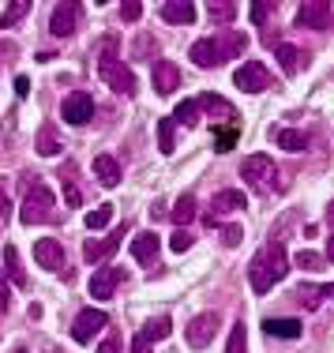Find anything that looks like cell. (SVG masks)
Here are the masks:
<instances>
[{
    "mask_svg": "<svg viewBox=\"0 0 334 353\" xmlns=\"http://www.w3.org/2000/svg\"><path fill=\"white\" fill-rule=\"evenodd\" d=\"M271 12H274V4H252V23H255V27H263V23L271 19Z\"/></svg>",
    "mask_w": 334,
    "mask_h": 353,
    "instance_id": "60d3db41",
    "label": "cell"
},
{
    "mask_svg": "<svg viewBox=\"0 0 334 353\" xmlns=\"http://www.w3.org/2000/svg\"><path fill=\"white\" fill-rule=\"evenodd\" d=\"M237 139H240V128H237V124H229V128H225V124H218V128H214V150H218V154L233 150V147H237Z\"/></svg>",
    "mask_w": 334,
    "mask_h": 353,
    "instance_id": "4316f807",
    "label": "cell"
},
{
    "mask_svg": "<svg viewBox=\"0 0 334 353\" xmlns=\"http://www.w3.org/2000/svg\"><path fill=\"white\" fill-rule=\"evenodd\" d=\"M233 87H240L244 94H263V90L271 87V72H267L260 61H244L233 72Z\"/></svg>",
    "mask_w": 334,
    "mask_h": 353,
    "instance_id": "8992f818",
    "label": "cell"
},
{
    "mask_svg": "<svg viewBox=\"0 0 334 353\" xmlns=\"http://www.w3.org/2000/svg\"><path fill=\"white\" fill-rule=\"evenodd\" d=\"M169 331H173V319H169V316H154V319H147V323L139 327L136 342H132V353H150V346H154V342L169 339Z\"/></svg>",
    "mask_w": 334,
    "mask_h": 353,
    "instance_id": "52a82bcc",
    "label": "cell"
},
{
    "mask_svg": "<svg viewBox=\"0 0 334 353\" xmlns=\"http://www.w3.org/2000/svg\"><path fill=\"white\" fill-rule=\"evenodd\" d=\"M158 15H162L165 23H177V27H191L196 23V4H188V0H169V4L158 8Z\"/></svg>",
    "mask_w": 334,
    "mask_h": 353,
    "instance_id": "e0dca14e",
    "label": "cell"
},
{
    "mask_svg": "<svg viewBox=\"0 0 334 353\" xmlns=\"http://www.w3.org/2000/svg\"><path fill=\"white\" fill-rule=\"evenodd\" d=\"M49 207H53V188L41 181H30L27 184V196L19 203V222L23 225H38V222H49Z\"/></svg>",
    "mask_w": 334,
    "mask_h": 353,
    "instance_id": "277c9868",
    "label": "cell"
},
{
    "mask_svg": "<svg viewBox=\"0 0 334 353\" xmlns=\"http://www.w3.org/2000/svg\"><path fill=\"white\" fill-rule=\"evenodd\" d=\"M199 117H203V109H199L196 98H188V102H180L177 109H173V121L185 124V128H199Z\"/></svg>",
    "mask_w": 334,
    "mask_h": 353,
    "instance_id": "d4e9b609",
    "label": "cell"
},
{
    "mask_svg": "<svg viewBox=\"0 0 334 353\" xmlns=\"http://www.w3.org/2000/svg\"><path fill=\"white\" fill-rule=\"evenodd\" d=\"M240 176H244L252 188L260 192H278V170H274V162L267 154H248L244 162H240Z\"/></svg>",
    "mask_w": 334,
    "mask_h": 353,
    "instance_id": "5b68a950",
    "label": "cell"
},
{
    "mask_svg": "<svg viewBox=\"0 0 334 353\" xmlns=\"http://www.w3.org/2000/svg\"><path fill=\"white\" fill-rule=\"evenodd\" d=\"M8 301H12V297H8V285H4V279H0V312L8 308Z\"/></svg>",
    "mask_w": 334,
    "mask_h": 353,
    "instance_id": "ee69618b",
    "label": "cell"
},
{
    "mask_svg": "<svg viewBox=\"0 0 334 353\" xmlns=\"http://www.w3.org/2000/svg\"><path fill=\"white\" fill-rule=\"evenodd\" d=\"M27 12H30L27 0H15V4H8V8H4V15H0V27H15V23H19Z\"/></svg>",
    "mask_w": 334,
    "mask_h": 353,
    "instance_id": "d6a6232c",
    "label": "cell"
},
{
    "mask_svg": "<svg viewBox=\"0 0 334 353\" xmlns=\"http://www.w3.org/2000/svg\"><path fill=\"white\" fill-rule=\"evenodd\" d=\"M61 117L75 128H83V124H90V117H94V98L87 94V90H75L61 102Z\"/></svg>",
    "mask_w": 334,
    "mask_h": 353,
    "instance_id": "ba28073f",
    "label": "cell"
},
{
    "mask_svg": "<svg viewBox=\"0 0 334 353\" xmlns=\"http://www.w3.org/2000/svg\"><path fill=\"white\" fill-rule=\"evenodd\" d=\"M169 248H173V252H188V248H191V233L177 230V233L169 237Z\"/></svg>",
    "mask_w": 334,
    "mask_h": 353,
    "instance_id": "ab89813d",
    "label": "cell"
},
{
    "mask_svg": "<svg viewBox=\"0 0 334 353\" xmlns=\"http://www.w3.org/2000/svg\"><path fill=\"white\" fill-rule=\"evenodd\" d=\"M139 15H143V4H139V0H124L121 4V19L124 23H139Z\"/></svg>",
    "mask_w": 334,
    "mask_h": 353,
    "instance_id": "74e56055",
    "label": "cell"
},
{
    "mask_svg": "<svg viewBox=\"0 0 334 353\" xmlns=\"http://www.w3.org/2000/svg\"><path fill=\"white\" fill-rule=\"evenodd\" d=\"M331 27H334V23H331Z\"/></svg>",
    "mask_w": 334,
    "mask_h": 353,
    "instance_id": "c3c4849f",
    "label": "cell"
},
{
    "mask_svg": "<svg viewBox=\"0 0 334 353\" xmlns=\"http://www.w3.org/2000/svg\"><path fill=\"white\" fill-rule=\"evenodd\" d=\"M121 282H124V271H121V267H102V271H98L94 279H90V297L109 301Z\"/></svg>",
    "mask_w": 334,
    "mask_h": 353,
    "instance_id": "4fadbf2b",
    "label": "cell"
},
{
    "mask_svg": "<svg viewBox=\"0 0 334 353\" xmlns=\"http://www.w3.org/2000/svg\"><path fill=\"white\" fill-rule=\"evenodd\" d=\"M15 94H19V98L30 94V79H27V75H19V79H15Z\"/></svg>",
    "mask_w": 334,
    "mask_h": 353,
    "instance_id": "b9f144b4",
    "label": "cell"
},
{
    "mask_svg": "<svg viewBox=\"0 0 334 353\" xmlns=\"http://www.w3.org/2000/svg\"><path fill=\"white\" fill-rule=\"evenodd\" d=\"M214 331H218V312H203V316H196V319L188 323L185 339H188L191 350H203V346H211Z\"/></svg>",
    "mask_w": 334,
    "mask_h": 353,
    "instance_id": "30bf717a",
    "label": "cell"
},
{
    "mask_svg": "<svg viewBox=\"0 0 334 353\" xmlns=\"http://www.w3.org/2000/svg\"><path fill=\"white\" fill-rule=\"evenodd\" d=\"M222 241H225L229 248H237L240 241H244V230H240V225H225V230H222Z\"/></svg>",
    "mask_w": 334,
    "mask_h": 353,
    "instance_id": "f35d334b",
    "label": "cell"
},
{
    "mask_svg": "<svg viewBox=\"0 0 334 353\" xmlns=\"http://www.w3.org/2000/svg\"><path fill=\"white\" fill-rule=\"evenodd\" d=\"M113 53H116V38H109V46H105L102 61H98V75H102V83H109L116 94L132 98L136 94V75H132V68L124 61H116Z\"/></svg>",
    "mask_w": 334,
    "mask_h": 353,
    "instance_id": "3957f363",
    "label": "cell"
},
{
    "mask_svg": "<svg viewBox=\"0 0 334 353\" xmlns=\"http://www.w3.org/2000/svg\"><path fill=\"white\" fill-rule=\"evenodd\" d=\"M297 293L308 308H315L323 297H334V285H297Z\"/></svg>",
    "mask_w": 334,
    "mask_h": 353,
    "instance_id": "f546056e",
    "label": "cell"
},
{
    "mask_svg": "<svg viewBox=\"0 0 334 353\" xmlns=\"http://www.w3.org/2000/svg\"><path fill=\"white\" fill-rule=\"evenodd\" d=\"M61 181H64V199H68V207H79L83 203V192H79V184H75V176H72V165L61 173Z\"/></svg>",
    "mask_w": 334,
    "mask_h": 353,
    "instance_id": "836d02e7",
    "label": "cell"
},
{
    "mask_svg": "<svg viewBox=\"0 0 334 353\" xmlns=\"http://www.w3.org/2000/svg\"><path fill=\"white\" fill-rule=\"evenodd\" d=\"M207 15H211L214 23H233L237 19V4H222V0H211V4H207Z\"/></svg>",
    "mask_w": 334,
    "mask_h": 353,
    "instance_id": "4dcf8cb0",
    "label": "cell"
},
{
    "mask_svg": "<svg viewBox=\"0 0 334 353\" xmlns=\"http://www.w3.org/2000/svg\"><path fill=\"white\" fill-rule=\"evenodd\" d=\"M158 252H162V237L158 233H139L136 241H132V256H136V263L139 267H147V263H154L158 259Z\"/></svg>",
    "mask_w": 334,
    "mask_h": 353,
    "instance_id": "9a60e30c",
    "label": "cell"
},
{
    "mask_svg": "<svg viewBox=\"0 0 334 353\" xmlns=\"http://www.w3.org/2000/svg\"><path fill=\"white\" fill-rule=\"evenodd\" d=\"M191 218H196V196H191V192H185V196L173 203V222H177V225H188Z\"/></svg>",
    "mask_w": 334,
    "mask_h": 353,
    "instance_id": "f1b7e54d",
    "label": "cell"
},
{
    "mask_svg": "<svg viewBox=\"0 0 334 353\" xmlns=\"http://www.w3.org/2000/svg\"><path fill=\"white\" fill-rule=\"evenodd\" d=\"M297 27H304V30L331 27V4L327 0H308V4H300L297 8Z\"/></svg>",
    "mask_w": 334,
    "mask_h": 353,
    "instance_id": "8fae6325",
    "label": "cell"
},
{
    "mask_svg": "<svg viewBox=\"0 0 334 353\" xmlns=\"http://www.w3.org/2000/svg\"><path fill=\"white\" fill-rule=\"evenodd\" d=\"M121 237H124V225L116 233H109V237H102V241H87V245H83V259H87V263H98V259L113 256V252L121 248Z\"/></svg>",
    "mask_w": 334,
    "mask_h": 353,
    "instance_id": "2e32d148",
    "label": "cell"
},
{
    "mask_svg": "<svg viewBox=\"0 0 334 353\" xmlns=\"http://www.w3.org/2000/svg\"><path fill=\"white\" fill-rule=\"evenodd\" d=\"M278 147L289 150V154H300V150H308V136L297 128H286V132H278Z\"/></svg>",
    "mask_w": 334,
    "mask_h": 353,
    "instance_id": "83f0119b",
    "label": "cell"
},
{
    "mask_svg": "<svg viewBox=\"0 0 334 353\" xmlns=\"http://www.w3.org/2000/svg\"><path fill=\"white\" fill-rule=\"evenodd\" d=\"M196 102H199V109H207V113L222 117V121H225V117H229V121L237 117V109H233L229 102H225V98H218V94H199Z\"/></svg>",
    "mask_w": 334,
    "mask_h": 353,
    "instance_id": "484cf974",
    "label": "cell"
},
{
    "mask_svg": "<svg viewBox=\"0 0 334 353\" xmlns=\"http://www.w3.org/2000/svg\"><path fill=\"white\" fill-rule=\"evenodd\" d=\"M12 207H8V199H4V192H0V214H8Z\"/></svg>",
    "mask_w": 334,
    "mask_h": 353,
    "instance_id": "f6af8a7d",
    "label": "cell"
},
{
    "mask_svg": "<svg viewBox=\"0 0 334 353\" xmlns=\"http://www.w3.org/2000/svg\"><path fill=\"white\" fill-rule=\"evenodd\" d=\"M34 150H38L41 158H53V154H61V150H64V143H61V136H56L49 124H41V128H38V147H34Z\"/></svg>",
    "mask_w": 334,
    "mask_h": 353,
    "instance_id": "603a6c76",
    "label": "cell"
},
{
    "mask_svg": "<svg viewBox=\"0 0 334 353\" xmlns=\"http://www.w3.org/2000/svg\"><path fill=\"white\" fill-rule=\"evenodd\" d=\"M327 259H331V263H334V237L327 241Z\"/></svg>",
    "mask_w": 334,
    "mask_h": 353,
    "instance_id": "bcb514c9",
    "label": "cell"
},
{
    "mask_svg": "<svg viewBox=\"0 0 334 353\" xmlns=\"http://www.w3.org/2000/svg\"><path fill=\"white\" fill-rule=\"evenodd\" d=\"M83 222H87V230H105V225L113 222V207H94Z\"/></svg>",
    "mask_w": 334,
    "mask_h": 353,
    "instance_id": "e575fe53",
    "label": "cell"
},
{
    "mask_svg": "<svg viewBox=\"0 0 334 353\" xmlns=\"http://www.w3.org/2000/svg\"><path fill=\"white\" fill-rule=\"evenodd\" d=\"M327 222L334 225V203H331V211H327Z\"/></svg>",
    "mask_w": 334,
    "mask_h": 353,
    "instance_id": "7dc6e473",
    "label": "cell"
},
{
    "mask_svg": "<svg viewBox=\"0 0 334 353\" xmlns=\"http://www.w3.org/2000/svg\"><path fill=\"white\" fill-rule=\"evenodd\" d=\"M263 331L271 334V339H300V319H282V316H274V319H263Z\"/></svg>",
    "mask_w": 334,
    "mask_h": 353,
    "instance_id": "44dd1931",
    "label": "cell"
},
{
    "mask_svg": "<svg viewBox=\"0 0 334 353\" xmlns=\"http://www.w3.org/2000/svg\"><path fill=\"white\" fill-rule=\"evenodd\" d=\"M34 259H38V267H45V271H64V248H61V241L41 237L38 245H34Z\"/></svg>",
    "mask_w": 334,
    "mask_h": 353,
    "instance_id": "5bb4252c",
    "label": "cell"
},
{
    "mask_svg": "<svg viewBox=\"0 0 334 353\" xmlns=\"http://www.w3.org/2000/svg\"><path fill=\"white\" fill-rule=\"evenodd\" d=\"M98 353H121V342H116V334H113V339H109V342H105V346H102V350H98Z\"/></svg>",
    "mask_w": 334,
    "mask_h": 353,
    "instance_id": "7bdbcfd3",
    "label": "cell"
},
{
    "mask_svg": "<svg viewBox=\"0 0 334 353\" xmlns=\"http://www.w3.org/2000/svg\"><path fill=\"white\" fill-rule=\"evenodd\" d=\"M293 263L300 267V271H320V267H323V259L315 256V252H297V256H293Z\"/></svg>",
    "mask_w": 334,
    "mask_h": 353,
    "instance_id": "8d00e7d4",
    "label": "cell"
},
{
    "mask_svg": "<svg viewBox=\"0 0 334 353\" xmlns=\"http://www.w3.org/2000/svg\"><path fill=\"white\" fill-rule=\"evenodd\" d=\"M225 353H248V327H244V323H233V331H229V346H225Z\"/></svg>",
    "mask_w": 334,
    "mask_h": 353,
    "instance_id": "1f68e13d",
    "label": "cell"
},
{
    "mask_svg": "<svg viewBox=\"0 0 334 353\" xmlns=\"http://www.w3.org/2000/svg\"><path fill=\"white\" fill-rule=\"evenodd\" d=\"M102 327H109V316H105L102 308H83V312L75 316V323H72V339L83 346V342H90Z\"/></svg>",
    "mask_w": 334,
    "mask_h": 353,
    "instance_id": "9c48e42d",
    "label": "cell"
},
{
    "mask_svg": "<svg viewBox=\"0 0 334 353\" xmlns=\"http://www.w3.org/2000/svg\"><path fill=\"white\" fill-rule=\"evenodd\" d=\"M248 38L244 34H222V38H203L191 46V61L199 64V68H218V64H225L229 57L244 53Z\"/></svg>",
    "mask_w": 334,
    "mask_h": 353,
    "instance_id": "7a4b0ae2",
    "label": "cell"
},
{
    "mask_svg": "<svg viewBox=\"0 0 334 353\" xmlns=\"http://www.w3.org/2000/svg\"><path fill=\"white\" fill-rule=\"evenodd\" d=\"M158 150H162V154H173V150H177V121H173V117H162V121H158Z\"/></svg>",
    "mask_w": 334,
    "mask_h": 353,
    "instance_id": "7402d4cb",
    "label": "cell"
},
{
    "mask_svg": "<svg viewBox=\"0 0 334 353\" xmlns=\"http://www.w3.org/2000/svg\"><path fill=\"white\" fill-rule=\"evenodd\" d=\"M75 27H79V4H75V0H64V4H56L53 15H49V30H53L56 38H68Z\"/></svg>",
    "mask_w": 334,
    "mask_h": 353,
    "instance_id": "7c38bea8",
    "label": "cell"
},
{
    "mask_svg": "<svg viewBox=\"0 0 334 353\" xmlns=\"http://www.w3.org/2000/svg\"><path fill=\"white\" fill-rule=\"evenodd\" d=\"M274 53H278V64L286 68V75H293V72H297V64H300V61H297V57H300V53H297V46H278Z\"/></svg>",
    "mask_w": 334,
    "mask_h": 353,
    "instance_id": "d590c367",
    "label": "cell"
},
{
    "mask_svg": "<svg viewBox=\"0 0 334 353\" xmlns=\"http://www.w3.org/2000/svg\"><path fill=\"white\" fill-rule=\"evenodd\" d=\"M286 274H289V256H286V248H282L278 241H271L267 248L255 252L252 267H248V282H252L255 293H271Z\"/></svg>",
    "mask_w": 334,
    "mask_h": 353,
    "instance_id": "6da1fadb",
    "label": "cell"
},
{
    "mask_svg": "<svg viewBox=\"0 0 334 353\" xmlns=\"http://www.w3.org/2000/svg\"><path fill=\"white\" fill-rule=\"evenodd\" d=\"M177 87H180V72H177V64L158 61V64H154V90H158V94H173Z\"/></svg>",
    "mask_w": 334,
    "mask_h": 353,
    "instance_id": "d6986e66",
    "label": "cell"
},
{
    "mask_svg": "<svg viewBox=\"0 0 334 353\" xmlns=\"http://www.w3.org/2000/svg\"><path fill=\"white\" fill-rule=\"evenodd\" d=\"M94 176L105 184V188H116V184L124 181V176H121V162H116V158H109V154H98V158H94Z\"/></svg>",
    "mask_w": 334,
    "mask_h": 353,
    "instance_id": "ffe728a7",
    "label": "cell"
},
{
    "mask_svg": "<svg viewBox=\"0 0 334 353\" xmlns=\"http://www.w3.org/2000/svg\"><path fill=\"white\" fill-rule=\"evenodd\" d=\"M4 271H8V279L19 285V290L27 285V274H23V259H19V248H15V245L4 248Z\"/></svg>",
    "mask_w": 334,
    "mask_h": 353,
    "instance_id": "cb8c5ba5",
    "label": "cell"
},
{
    "mask_svg": "<svg viewBox=\"0 0 334 353\" xmlns=\"http://www.w3.org/2000/svg\"><path fill=\"white\" fill-rule=\"evenodd\" d=\"M248 199H244V192H237V188H225L218 192V196L211 199V222L214 218H222V214H233V211H240Z\"/></svg>",
    "mask_w": 334,
    "mask_h": 353,
    "instance_id": "ac0fdd59",
    "label": "cell"
}]
</instances>
